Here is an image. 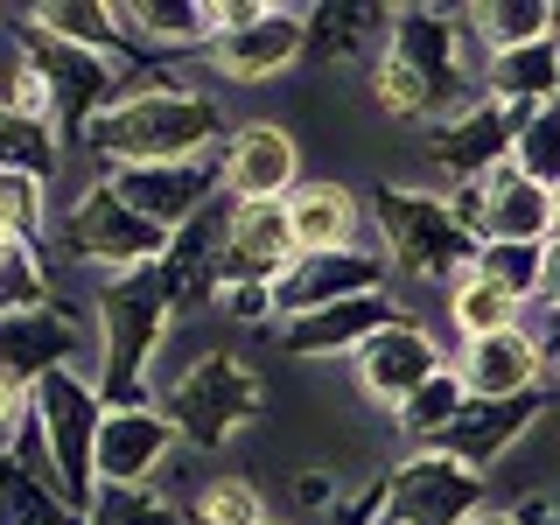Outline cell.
Listing matches in <instances>:
<instances>
[{"instance_id":"24","label":"cell","mask_w":560,"mask_h":525,"mask_svg":"<svg viewBox=\"0 0 560 525\" xmlns=\"http://www.w3.org/2000/svg\"><path fill=\"white\" fill-rule=\"evenodd\" d=\"M518 323H525V308L504 288H490L483 273H469V280H455V288H448V329L463 343L498 337V329H518Z\"/></svg>"},{"instance_id":"16","label":"cell","mask_w":560,"mask_h":525,"mask_svg":"<svg viewBox=\"0 0 560 525\" xmlns=\"http://www.w3.org/2000/svg\"><path fill=\"white\" fill-rule=\"evenodd\" d=\"M455 378H463L469 399H525L539 393V378H547V343L533 337V329H498V337H477L463 343V358H455Z\"/></svg>"},{"instance_id":"15","label":"cell","mask_w":560,"mask_h":525,"mask_svg":"<svg viewBox=\"0 0 560 525\" xmlns=\"http://www.w3.org/2000/svg\"><path fill=\"white\" fill-rule=\"evenodd\" d=\"M175 442H183V434L162 420V407H105L92 477L98 483H154L162 463L175 455Z\"/></svg>"},{"instance_id":"18","label":"cell","mask_w":560,"mask_h":525,"mask_svg":"<svg viewBox=\"0 0 560 525\" xmlns=\"http://www.w3.org/2000/svg\"><path fill=\"white\" fill-rule=\"evenodd\" d=\"M385 253H337V259H302L288 280L273 288V323L288 315H308V308H329V302H358V294H385Z\"/></svg>"},{"instance_id":"36","label":"cell","mask_w":560,"mask_h":525,"mask_svg":"<svg viewBox=\"0 0 560 525\" xmlns=\"http://www.w3.org/2000/svg\"><path fill=\"white\" fill-rule=\"evenodd\" d=\"M267 525H294V518H267Z\"/></svg>"},{"instance_id":"25","label":"cell","mask_w":560,"mask_h":525,"mask_svg":"<svg viewBox=\"0 0 560 525\" xmlns=\"http://www.w3.org/2000/svg\"><path fill=\"white\" fill-rule=\"evenodd\" d=\"M364 98L378 105L385 119H434V92H428V78L399 57L393 43H385V57L364 70Z\"/></svg>"},{"instance_id":"5","label":"cell","mask_w":560,"mask_h":525,"mask_svg":"<svg viewBox=\"0 0 560 525\" xmlns=\"http://www.w3.org/2000/svg\"><path fill=\"white\" fill-rule=\"evenodd\" d=\"M49 372H84L98 378V329L84 323V308L49 302V308H22L0 315V378L8 385H43Z\"/></svg>"},{"instance_id":"14","label":"cell","mask_w":560,"mask_h":525,"mask_svg":"<svg viewBox=\"0 0 560 525\" xmlns=\"http://www.w3.org/2000/svg\"><path fill=\"white\" fill-rule=\"evenodd\" d=\"M302 253H294L288 203H232V238H224V288H280Z\"/></svg>"},{"instance_id":"19","label":"cell","mask_w":560,"mask_h":525,"mask_svg":"<svg viewBox=\"0 0 560 525\" xmlns=\"http://www.w3.org/2000/svg\"><path fill=\"white\" fill-rule=\"evenodd\" d=\"M393 43V8H308V57L315 63H364L372 70Z\"/></svg>"},{"instance_id":"9","label":"cell","mask_w":560,"mask_h":525,"mask_svg":"<svg viewBox=\"0 0 560 525\" xmlns=\"http://www.w3.org/2000/svg\"><path fill=\"white\" fill-rule=\"evenodd\" d=\"M442 343H434V329H420V323H385L364 350H350V385H358V399L364 407H407V399L428 385L434 372H442Z\"/></svg>"},{"instance_id":"22","label":"cell","mask_w":560,"mask_h":525,"mask_svg":"<svg viewBox=\"0 0 560 525\" xmlns=\"http://www.w3.org/2000/svg\"><path fill=\"white\" fill-rule=\"evenodd\" d=\"M490 98H518V105H560V43H525L504 49L490 63Z\"/></svg>"},{"instance_id":"2","label":"cell","mask_w":560,"mask_h":525,"mask_svg":"<svg viewBox=\"0 0 560 525\" xmlns=\"http://www.w3.org/2000/svg\"><path fill=\"white\" fill-rule=\"evenodd\" d=\"M92 315H98V399L105 407H154L148 372H154V350H162L168 323H175L162 259L140 273L98 280Z\"/></svg>"},{"instance_id":"11","label":"cell","mask_w":560,"mask_h":525,"mask_svg":"<svg viewBox=\"0 0 560 525\" xmlns=\"http://www.w3.org/2000/svg\"><path fill=\"white\" fill-rule=\"evenodd\" d=\"M302 57H308V8H259L245 28L210 35V49H203V63L224 84H267Z\"/></svg>"},{"instance_id":"27","label":"cell","mask_w":560,"mask_h":525,"mask_svg":"<svg viewBox=\"0 0 560 525\" xmlns=\"http://www.w3.org/2000/svg\"><path fill=\"white\" fill-rule=\"evenodd\" d=\"M463 399H469V393H463V378H455V358H448V364H442V372H434V378H428V385H420V393L407 399V407H399V413H393V428H399V434H407V442H413V448H428V442H434V434H442V428H448V420H455V413H463Z\"/></svg>"},{"instance_id":"35","label":"cell","mask_w":560,"mask_h":525,"mask_svg":"<svg viewBox=\"0 0 560 525\" xmlns=\"http://www.w3.org/2000/svg\"><path fill=\"white\" fill-rule=\"evenodd\" d=\"M8 245H14V238H0V259H8Z\"/></svg>"},{"instance_id":"21","label":"cell","mask_w":560,"mask_h":525,"mask_svg":"<svg viewBox=\"0 0 560 525\" xmlns=\"http://www.w3.org/2000/svg\"><path fill=\"white\" fill-rule=\"evenodd\" d=\"M28 22L43 35H57L70 49H92V57H127V35H119V8L98 0H57V8H28Z\"/></svg>"},{"instance_id":"37","label":"cell","mask_w":560,"mask_h":525,"mask_svg":"<svg viewBox=\"0 0 560 525\" xmlns=\"http://www.w3.org/2000/svg\"><path fill=\"white\" fill-rule=\"evenodd\" d=\"M385 525H393V518H385Z\"/></svg>"},{"instance_id":"8","label":"cell","mask_w":560,"mask_h":525,"mask_svg":"<svg viewBox=\"0 0 560 525\" xmlns=\"http://www.w3.org/2000/svg\"><path fill=\"white\" fill-rule=\"evenodd\" d=\"M218 175L232 203H288L302 189V133L280 127V119H245V127L224 133Z\"/></svg>"},{"instance_id":"1","label":"cell","mask_w":560,"mask_h":525,"mask_svg":"<svg viewBox=\"0 0 560 525\" xmlns=\"http://www.w3.org/2000/svg\"><path fill=\"white\" fill-rule=\"evenodd\" d=\"M224 105L203 84H183L168 70H133V84L84 127L70 154H92L105 175L119 168H162V162H203L210 148H224Z\"/></svg>"},{"instance_id":"20","label":"cell","mask_w":560,"mask_h":525,"mask_svg":"<svg viewBox=\"0 0 560 525\" xmlns=\"http://www.w3.org/2000/svg\"><path fill=\"white\" fill-rule=\"evenodd\" d=\"M483 189H490V238H504V245H547L553 238V189L525 183L518 162H498L483 175Z\"/></svg>"},{"instance_id":"29","label":"cell","mask_w":560,"mask_h":525,"mask_svg":"<svg viewBox=\"0 0 560 525\" xmlns=\"http://www.w3.org/2000/svg\"><path fill=\"white\" fill-rule=\"evenodd\" d=\"M197 525H267V490L253 477H203Z\"/></svg>"},{"instance_id":"10","label":"cell","mask_w":560,"mask_h":525,"mask_svg":"<svg viewBox=\"0 0 560 525\" xmlns=\"http://www.w3.org/2000/svg\"><path fill=\"white\" fill-rule=\"evenodd\" d=\"M288 224H294V253L302 259H337V253H378L372 232V197H358L337 175H308L288 197Z\"/></svg>"},{"instance_id":"12","label":"cell","mask_w":560,"mask_h":525,"mask_svg":"<svg viewBox=\"0 0 560 525\" xmlns=\"http://www.w3.org/2000/svg\"><path fill=\"white\" fill-rule=\"evenodd\" d=\"M105 183H113L119 203H133L154 232H183L197 210H210L224 197L218 154H203V162H162V168H119V175H105Z\"/></svg>"},{"instance_id":"13","label":"cell","mask_w":560,"mask_h":525,"mask_svg":"<svg viewBox=\"0 0 560 525\" xmlns=\"http://www.w3.org/2000/svg\"><path fill=\"white\" fill-rule=\"evenodd\" d=\"M539 413H547V399H539V393H525V399H463V413H455L428 448H442L448 463H463V469H477V477H490V469H498L504 455H512L525 434H533Z\"/></svg>"},{"instance_id":"34","label":"cell","mask_w":560,"mask_h":525,"mask_svg":"<svg viewBox=\"0 0 560 525\" xmlns=\"http://www.w3.org/2000/svg\"><path fill=\"white\" fill-rule=\"evenodd\" d=\"M553 238H560V189H553Z\"/></svg>"},{"instance_id":"26","label":"cell","mask_w":560,"mask_h":525,"mask_svg":"<svg viewBox=\"0 0 560 525\" xmlns=\"http://www.w3.org/2000/svg\"><path fill=\"white\" fill-rule=\"evenodd\" d=\"M84 525H183V504L162 498L154 483H98Z\"/></svg>"},{"instance_id":"31","label":"cell","mask_w":560,"mask_h":525,"mask_svg":"<svg viewBox=\"0 0 560 525\" xmlns=\"http://www.w3.org/2000/svg\"><path fill=\"white\" fill-rule=\"evenodd\" d=\"M512 162L525 168V183L560 189V105H547V113L525 119V133H518V148H512Z\"/></svg>"},{"instance_id":"6","label":"cell","mask_w":560,"mask_h":525,"mask_svg":"<svg viewBox=\"0 0 560 525\" xmlns=\"http://www.w3.org/2000/svg\"><path fill=\"white\" fill-rule=\"evenodd\" d=\"M35 428H43V442L49 455H57V469H63V490H70V504H92V455H98V428H105V399H98V378H84V372H49L43 385H35Z\"/></svg>"},{"instance_id":"33","label":"cell","mask_w":560,"mask_h":525,"mask_svg":"<svg viewBox=\"0 0 560 525\" xmlns=\"http://www.w3.org/2000/svg\"><path fill=\"white\" fill-rule=\"evenodd\" d=\"M539 308L560 315V238H547V273H539Z\"/></svg>"},{"instance_id":"32","label":"cell","mask_w":560,"mask_h":525,"mask_svg":"<svg viewBox=\"0 0 560 525\" xmlns=\"http://www.w3.org/2000/svg\"><path fill=\"white\" fill-rule=\"evenodd\" d=\"M28 407H35V393H28V385H8V378H0V455H8L14 434H22Z\"/></svg>"},{"instance_id":"30","label":"cell","mask_w":560,"mask_h":525,"mask_svg":"<svg viewBox=\"0 0 560 525\" xmlns=\"http://www.w3.org/2000/svg\"><path fill=\"white\" fill-rule=\"evenodd\" d=\"M477 28H483V43L504 57V49L547 43V35H553V8H539V0H512V8H477Z\"/></svg>"},{"instance_id":"23","label":"cell","mask_w":560,"mask_h":525,"mask_svg":"<svg viewBox=\"0 0 560 525\" xmlns=\"http://www.w3.org/2000/svg\"><path fill=\"white\" fill-rule=\"evenodd\" d=\"M0 525H84V512L63 490H49L43 477H28L22 463L0 455Z\"/></svg>"},{"instance_id":"4","label":"cell","mask_w":560,"mask_h":525,"mask_svg":"<svg viewBox=\"0 0 560 525\" xmlns=\"http://www.w3.org/2000/svg\"><path fill=\"white\" fill-rule=\"evenodd\" d=\"M154 407H162V420L183 434L189 448H218V442H232L245 420L267 407V385H259V372H253L245 358H232V350H224V358L197 364L183 385L154 393Z\"/></svg>"},{"instance_id":"28","label":"cell","mask_w":560,"mask_h":525,"mask_svg":"<svg viewBox=\"0 0 560 525\" xmlns=\"http://www.w3.org/2000/svg\"><path fill=\"white\" fill-rule=\"evenodd\" d=\"M477 273L490 280V288H504L518 308H539V273H547V245H504L490 238L477 253Z\"/></svg>"},{"instance_id":"7","label":"cell","mask_w":560,"mask_h":525,"mask_svg":"<svg viewBox=\"0 0 560 525\" xmlns=\"http://www.w3.org/2000/svg\"><path fill=\"white\" fill-rule=\"evenodd\" d=\"M490 504L477 469L448 463L442 448H407L385 477V518L393 525H469Z\"/></svg>"},{"instance_id":"3","label":"cell","mask_w":560,"mask_h":525,"mask_svg":"<svg viewBox=\"0 0 560 525\" xmlns=\"http://www.w3.org/2000/svg\"><path fill=\"white\" fill-rule=\"evenodd\" d=\"M57 245L78 267H98L105 280H119V273H140V267H154V259L168 253V232H154L148 218H140L133 203H119V189L113 183H92L84 197H70L63 203V218H57Z\"/></svg>"},{"instance_id":"17","label":"cell","mask_w":560,"mask_h":525,"mask_svg":"<svg viewBox=\"0 0 560 525\" xmlns=\"http://www.w3.org/2000/svg\"><path fill=\"white\" fill-rule=\"evenodd\" d=\"M385 323H399L393 294H358V302H329V308L273 323V343L288 350V358H337V350H364Z\"/></svg>"}]
</instances>
